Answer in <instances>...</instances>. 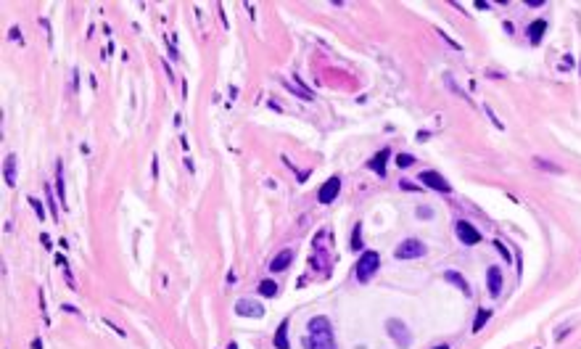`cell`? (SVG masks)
<instances>
[{
    "mask_svg": "<svg viewBox=\"0 0 581 349\" xmlns=\"http://www.w3.org/2000/svg\"><path fill=\"white\" fill-rule=\"evenodd\" d=\"M309 336H304V346L307 349H335L333 339V325L325 315H315L307 325Z\"/></svg>",
    "mask_w": 581,
    "mask_h": 349,
    "instance_id": "6da1fadb",
    "label": "cell"
},
{
    "mask_svg": "<svg viewBox=\"0 0 581 349\" xmlns=\"http://www.w3.org/2000/svg\"><path fill=\"white\" fill-rule=\"evenodd\" d=\"M378 265H380V257H378V251H365L362 257H359L357 262V281L359 283H367L370 278H373L378 273Z\"/></svg>",
    "mask_w": 581,
    "mask_h": 349,
    "instance_id": "7a4b0ae2",
    "label": "cell"
},
{
    "mask_svg": "<svg viewBox=\"0 0 581 349\" xmlns=\"http://www.w3.org/2000/svg\"><path fill=\"white\" fill-rule=\"evenodd\" d=\"M425 243L423 241H417V238H404L399 246H397V251H394V257L397 259H420V257H425Z\"/></svg>",
    "mask_w": 581,
    "mask_h": 349,
    "instance_id": "3957f363",
    "label": "cell"
},
{
    "mask_svg": "<svg viewBox=\"0 0 581 349\" xmlns=\"http://www.w3.org/2000/svg\"><path fill=\"white\" fill-rule=\"evenodd\" d=\"M386 331H389V336L394 341H397V346L399 349H407L412 344V333H410V328L399 320V318H391L389 323H386Z\"/></svg>",
    "mask_w": 581,
    "mask_h": 349,
    "instance_id": "277c9868",
    "label": "cell"
},
{
    "mask_svg": "<svg viewBox=\"0 0 581 349\" xmlns=\"http://www.w3.org/2000/svg\"><path fill=\"white\" fill-rule=\"evenodd\" d=\"M417 180H423V185L425 188H433V191H439V193H449L452 191V185L441 178L439 172H433V169H425V172H420V178Z\"/></svg>",
    "mask_w": 581,
    "mask_h": 349,
    "instance_id": "5b68a950",
    "label": "cell"
},
{
    "mask_svg": "<svg viewBox=\"0 0 581 349\" xmlns=\"http://www.w3.org/2000/svg\"><path fill=\"white\" fill-rule=\"evenodd\" d=\"M455 233H457L460 243H465V246H475V243L481 241V233L475 230L470 223H465V220H460V223L455 225Z\"/></svg>",
    "mask_w": 581,
    "mask_h": 349,
    "instance_id": "8992f818",
    "label": "cell"
},
{
    "mask_svg": "<svg viewBox=\"0 0 581 349\" xmlns=\"http://www.w3.org/2000/svg\"><path fill=\"white\" fill-rule=\"evenodd\" d=\"M338 193H341V178H330V180L320 188L317 201H320V204H333L335 199H338Z\"/></svg>",
    "mask_w": 581,
    "mask_h": 349,
    "instance_id": "52a82bcc",
    "label": "cell"
},
{
    "mask_svg": "<svg viewBox=\"0 0 581 349\" xmlns=\"http://www.w3.org/2000/svg\"><path fill=\"white\" fill-rule=\"evenodd\" d=\"M235 312L240 318H264V307L257 304L254 299H240L235 304Z\"/></svg>",
    "mask_w": 581,
    "mask_h": 349,
    "instance_id": "ba28073f",
    "label": "cell"
},
{
    "mask_svg": "<svg viewBox=\"0 0 581 349\" xmlns=\"http://www.w3.org/2000/svg\"><path fill=\"white\" fill-rule=\"evenodd\" d=\"M389 156H391V151L383 148V151H378V154L367 161V167L373 169L375 174H380V178H386V161H389Z\"/></svg>",
    "mask_w": 581,
    "mask_h": 349,
    "instance_id": "9c48e42d",
    "label": "cell"
},
{
    "mask_svg": "<svg viewBox=\"0 0 581 349\" xmlns=\"http://www.w3.org/2000/svg\"><path fill=\"white\" fill-rule=\"evenodd\" d=\"M486 288H489L492 296L502 294V273H499L497 267H489V270H486Z\"/></svg>",
    "mask_w": 581,
    "mask_h": 349,
    "instance_id": "30bf717a",
    "label": "cell"
},
{
    "mask_svg": "<svg viewBox=\"0 0 581 349\" xmlns=\"http://www.w3.org/2000/svg\"><path fill=\"white\" fill-rule=\"evenodd\" d=\"M290 262H294V249H283V251L270 262V270H272V273H283Z\"/></svg>",
    "mask_w": 581,
    "mask_h": 349,
    "instance_id": "8fae6325",
    "label": "cell"
},
{
    "mask_svg": "<svg viewBox=\"0 0 581 349\" xmlns=\"http://www.w3.org/2000/svg\"><path fill=\"white\" fill-rule=\"evenodd\" d=\"M3 178H6V185H11V188L16 185V156H14V154H8V156H6Z\"/></svg>",
    "mask_w": 581,
    "mask_h": 349,
    "instance_id": "7c38bea8",
    "label": "cell"
},
{
    "mask_svg": "<svg viewBox=\"0 0 581 349\" xmlns=\"http://www.w3.org/2000/svg\"><path fill=\"white\" fill-rule=\"evenodd\" d=\"M275 349H290L288 344V320H283L275 331Z\"/></svg>",
    "mask_w": 581,
    "mask_h": 349,
    "instance_id": "4fadbf2b",
    "label": "cell"
},
{
    "mask_svg": "<svg viewBox=\"0 0 581 349\" xmlns=\"http://www.w3.org/2000/svg\"><path fill=\"white\" fill-rule=\"evenodd\" d=\"M444 278H447L449 283H455V286L462 291L465 296H470V286H468V281H465V278H462L460 273H455V270H447V273H444Z\"/></svg>",
    "mask_w": 581,
    "mask_h": 349,
    "instance_id": "5bb4252c",
    "label": "cell"
},
{
    "mask_svg": "<svg viewBox=\"0 0 581 349\" xmlns=\"http://www.w3.org/2000/svg\"><path fill=\"white\" fill-rule=\"evenodd\" d=\"M56 191H58V201H61V206H69L66 204V191H64V164L61 161L56 164Z\"/></svg>",
    "mask_w": 581,
    "mask_h": 349,
    "instance_id": "9a60e30c",
    "label": "cell"
},
{
    "mask_svg": "<svg viewBox=\"0 0 581 349\" xmlns=\"http://www.w3.org/2000/svg\"><path fill=\"white\" fill-rule=\"evenodd\" d=\"M283 85H285V90L296 93V96H299V98H304V101H312V98H315L309 88H301V85H299V79H294V82H290V79H283Z\"/></svg>",
    "mask_w": 581,
    "mask_h": 349,
    "instance_id": "2e32d148",
    "label": "cell"
},
{
    "mask_svg": "<svg viewBox=\"0 0 581 349\" xmlns=\"http://www.w3.org/2000/svg\"><path fill=\"white\" fill-rule=\"evenodd\" d=\"M544 29H547V21H534V24L528 27V40L537 45V42L544 37Z\"/></svg>",
    "mask_w": 581,
    "mask_h": 349,
    "instance_id": "e0dca14e",
    "label": "cell"
},
{
    "mask_svg": "<svg viewBox=\"0 0 581 349\" xmlns=\"http://www.w3.org/2000/svg\"><path fill=\"white\" fill-rule=\"evenodd\" d=\"M492 318V310H478V312H475V320H473V333H478L481 328H483V325H486V320H489Z\"/></svg>",
    "mask_w": 581,
    "mask_h": 349,
    "instance_id": "ac0fdd59",
    "label": "cell"
},
{
    "mask_svg": "<svg viewBox=\"0 0 581 349\" xmlns=\"http://www.w3.org/2000/svg\"><path fill=\"white\" fill-rule=\"evenodd\" d=\"M259 294L267 296V299L277 296V283H275V281H262V283H259Z\"/></svg>",
    "mask_w": 581,
    "mask_h": 349,
    "instance_id": "d6986e66",
    "label": "cell"
},
{
    "mask_svg": "<svg viewBox=\"0 0 581 349\" xmlns=\"http://www.w3.org/2000/svg\"><path fill=\"white\" fill-rule=\"evenodd\" d=\"M349 246H352L354 251L362 249V223L354 225V230H352V243H349Z\"/></svg>",
    "mask_w": 581,
    "mask_h": 349,
    "instance_id": "ffe728a7",
    "label": "cell"
},
{
    "mask_svg": "<svg viewBox=\"0 0 581 349\" xmlns=\"http://www.w3.org/2000/svg\"><path fill=\"white\" fill-rule=\"evenodd\" d=\"M534 164H537L539 169H544V172H557V174L563 172L560 167H557V164H552V161H547V159H534Z\"/></svg>",
    "mask_w": 581,
    "mask_h": 349,
    "instance_id": "44dd1931",
    "label": "cell"
},
{
    "mask_svg": "<svg viewBox=\"0 0 581 349\" xmlns=\"http://www.w3.org/2000/svg\"><path fill=\"white\" fill-rule=\"evenodd\" d=\"M412 161H415V156H410V154H399V156H397V164H399L402 169H407V167L412 164Z\"/></svg>",
    "mask_w": 581,
    "mask_h": 349,
    "instance_id": "7402d4cb",
    "label": "cell"
},
{
    "mask_svg": "<svg viewBox=\"0 0 581 349\" xmlns=\"http://www.w3.org/2000/svg\"><path fill=\"white\" fill-rule=\"evenodd\" d=\"M45 193H48V204H51V214H53V223L58 220V212H56V204H53V191H51V185H45Z\"/></svg>",
    "mask_w": 581,
    "mask_h": 349,
    "instance_id": "603a6c76",
    "label": "cell"
},
{
    "mask_svg": "<svg viewBox=\"0 0 581 349\" xmlns=\"http://www.w3.org/2000/svg\"><path fill=\"white\" fill-rule=\"evenodd\" d=\"M29 204H32V209H34V214H37V220H45V212H42V204H40L37 199H29Z\"/></svg>",
    "mask_w": 581,
    "mask_h": 349,
    "instance_id": "cb8c5ba5",
    "label": "cell"
},
{
    "mask_svg": "<svg viewBox=\"0 0 581 349\" xmlns=\"http://www.w3.org/2000/svg\"><path fill=\"white\" fill-rule=\"evenodd\" d=\"M494 249L499 251V254H502V257H505V262H510V251L505 249V243L502 241H494Z\"/></svg>",
    "mask_w": 581,
    "mask_h": 349,
    "instance_id": "d4e9b609",
    "label": "cell"
},
{
    "mask_svg": "<svg viewBox=\"0 0 581 349\" xmlns=\"http://www.w3.org/2000/svg\"><path fill=\"white\" fill-rule=\"evenodd\" d=\"M417 217H423V220H431V217H433V209H428V206H420V209H417Z\"/></svg>",
    "mask_w": 581,
    "mask_h": 349,
    "instance_id": "484cf974",
    "label": "cell"
},
{
    "mask_svg": "<svg viewBox=\"0 0 581 349\" xmlns=\"http://www.w3.org/2000/svg\"><path fill=\"white\" fill-rule=\"evenodd\" d=\"M40 346H42V341H40V339H34V341H32V349H40Z\"/></svg>",
    "mask_w": 581,
    "mask_h": 349,
    "instance_id": "4316f807",
    "label": "cell"
},
{
    "mask_svg": "<svg viewBox=\"0 0 581 349\" xmlns=\"http://www.w3.org/2000/svg\"><path fill=\"white\" fill-rule=\"evenodd\" d=\"M227 349H238V344H235V341H230V344H227Z\"/></svg>",
    "mask_w": 581,
    "mask_h": 349,
    "instance_id": "83f0119b",
    "label": "cell"
},
{
    "mask_svg": "<svg viewBox=\"0 0 581 349\" xmlns=\"http://www.w3.org/2000/svg\"><path fill=\"white\" fill-rule=\"evenodd\" d=\"M433 349H449V346H447V344H441V346H433Z\"/></svg>",
    "mask_w": 581,
    "mask_h": 349,
    "instance_id": "f1b7e54d",
    "label": "cell"
}]
</instances>
